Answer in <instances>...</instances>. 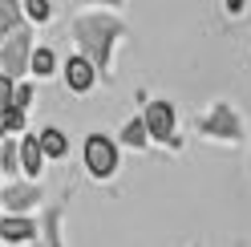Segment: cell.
I'll use <instances>...</instances> for the list:
<instances>
[{"label":"cell","mask_w":251,"mask_h":247,"mask_svg":"<svg viewBox=\"0 0 251 247\" xmlns=\"http://www.w3.org/2000/svg\"><path fill=\"white\" fill-rule=\"evenodd\" d=\"M0 174L21 178V154H17V138H0Z\"/></svg>","instance_id":"9a60e30c"},{"label":"cell","mask_w":251,"mask_h":247,"mask_svg":"<svg viewBox=\"0 0 251 247\" xmlns=\"http://www.w3.org/2000/svg\"><path fill=\"white\" fill-rule=\"evenodd\" d=\"M227 12H243V0H227Z\"/></svg>","instance_id":"44dd1931"},{"label":"cell","mask_w":251,"mask_h":247,"mask_svg":"<svg viewBox=\"0 0 251 247\" xmlns=\"http://www.w3.org/2000/svg\"><path fill=\"white\" fill-rule=\"evenodd\" d=\"M57 69H61V65H57V53L49 49V45H37V49L28 53V73H37L41 81H45V77H53Z\"/></svg>","instance_id":"7c38bea8"},{"label":"cell","mask_w":251,"mask_h":247,"mask_svg":"<svg viewBox=\"0 0 251 247\" xmlns=\"http://www.w3.org/2000/svg\"><path fill=\"white\" fill-rule=\"evenodd\" d=\"M37 235H41V227H37V219H28V215H4V219H0V243L25 247Z\"/></svg>","instance_id":"9c48e42d"},{"label":"cell","mask_w":251,"mask_h":247,"mask_svg":"<svg viewBox=\"0 0 251 247\" xmlns=\"http://www.w3.org/2000/svg\"><path fill=\"white\" fill-rule=\"evenodd\" d=\"M81 162H85V171L89 178H114L118 174V162H122V146H118V138H109V134H89L85 142H81Z\"/></svg>","instance_id":"7a4b0ae2"},{"label":"cell","mask_w":251,"mask_h":247,"mask_svg":"<svg viewBox=\"0 0 251 247\" xmlns=\"http://www.w3.org/2000/svg\"><path fill=\"white\" fill-rule=\"evenodd\" d=\"M25 12H21V0H0V37L17 33V28H25Z\"/></svg>","instance_id":"5bb4252c"},{"label":"cell","mask_w":251,"mask_h":247,"mask_svg":"<svg viewBox=\"0 0 251 247\" xmlns=\"http://www.w3.org/2000/svg\"><path fill=\"white\" fill-rule=\"evenodd\" d=\"M118 146H130V150H146L150 146V134H146V122H142V114L138 118H130L122 126V134H118Z\"/></svg>","instance_id":"8fae6325"},{"label":"cell","mask_w":251,"mask_h":247,"mask_svg":"<svg viewBox=\"0 0 251 247\" xmlns=\"http://www.w3.org/2000/svg\"><path fill=\"white\" fill-rule=\"evenodd\" d=\"M69 37L77 45V53L98 69L101 81L105 85L114 81V49L122 41H130V25L109 8H85L69 21Z\"/></svg>","instance_id":"6da1fadb"},{"label":"cell","mask_w":251,"mask_h":247,"mask_svg":"<svg viewBox=\"0 0 251 247\" xmlns=\"http://www.w3.org/2000/svg\"><path fill=\"white\" fill-rule=\"evenodd\" d=\"M17 154H21V174L33 178V182H41V174H45V154H41V146H37V130H25V134L17 138Z\"/></svg>","instance_id":"ba28073f"},{"label":"cell","mask_w":251,"mask_h":247,"mask_svg":"<svg viewBox=\"0 0 251 247\" xmlns=\"http://www.w3.org/2000/svg\"><path fill=\"white\" fill-rule=\"evenodd\" d=\"M247 171H251V158H247Z\"/></svg>","instance_id":"7402d4cb"},{"label":"cell","mask_w":251,"mask_h":247,"mask_svg":"<svg viewBox=\"0 0 251 247\" xmlns=\"http://www.w3.org/2000/svg\"><path fill=\"white\" fill-rule=\"evenodd\" d=\"M191 247H202V243H191Z\"/></svg>","instance_id":"603a6c76"},{"label":"cell","mask_w":251,"mask_h":247,"mask_svg":"<svg viewBox=\"0 0 251 247\" xmlns=\"http://www.w3.org/2000/svg\"><path fill=\"white\" fill-rule=\"evenodd\" d=\"M28 130V114L25 110H17V105H4V110H0V138H21Z\"/></svg>","instance_id":"4fadbf2b"},{"label":"cell","mask_w":251,"mask_h":247,"mask_svg":"<svg viewBox=\"0 0 251 247\" xmlns=\"http://www.w3.org/2000/svg\"><path fill=\"white\" fill-rule=\"evenodd\" d=\"M37 146L45 154V162H61V158H69V138L61 126H41L37 130Z\"/></svg>","instance_id":"30bf717a"},{"label":"cell","mask_w":251,"mask_h":247,"mask_svg":"<svg viewBox=\"0 0 251 247\" xmlns=\"http://www.w3.org/2000/svg\"><path fill=\"white\" fill-rule=\"evenodd\" d=\"M61 77H65V85L73 89L77 98H85L89 89L98 85V69H93L81 53H77V57H65V65H61Z\"/></svg>","instance_id":"52a82bcc"},{"label":"cell","mask_w":251,"mask_h":247,"mask_svg":"<svg viewBox=\"0 0 251 247\" xmlns=\"http://www.w3.org/2000/svg\"><path fill=\"white\" fill-rule=\"evenodd\" d=\"M21 12H25L28 25H49L53 4H49V0H21Z\"/></svg>","instance_id":"e0dca14e"},{"label":"cell","mask_w":251,"mask_h":247,"mask_svg":"<svg viewBox=\"0 0 251 247\" xmlns=\"http://www.w3.org/2000/svg\"><path fill=\"white\" fill-rule=\"evenodd\" d=\"M0 178H4V174H0Z\"/></svg>","instance_id":"cb8c5ba5"},{"label":"cell","mask_w":251,"mask_h":247,"mask_svg":"<svg viewBox=\"0 0 251 247\" xmlns=\"http://www.w3.org/2000/svg\"><path fill=\"white\" fill-rule=\"evenodd\" d=\"M8 101H12V81H8L4 73H0V110H4Z\"/></svg>","instance_id":"ffe728a7"},{"label":"cell","mask_w":251,"mask_h":247,"mask_svg":"<svg viewBox=\"0 0 251 247\" xmlns=\"http://www.w3.org/2000/svg\"><path fill=\"white\" fill-rule=\"evenodd\" d=\"M33 98H37V85H33V81H25V77H21V81H12V101H8V105H17V110L28 114Z\"/></svg>","instance_id":"ac0fdd59"},{"label":"cell","mask_w":251,"mask_h":247,"mask_svg":"<svg viewBox=\"0 0 251 247\" xmlns=\"http://www.w3.org/2000/svg\"><path fill=\"white\" fill-rule=\"evenodd\" d=\"M199 134L215 138V142H239V138H243V118H239V110H235V105L215 101L211 110L199 118Z\"/></svg>","instance_id":"5b68a950"},{"label":"cell","mask_w":251,"mask_h":247,"mask_svg":"<svg viewBox=\"0 0 251 247\" xmlns=\"http://www.w3.org/2000/svg\"><path fill=\"white\" fill-rule=\"evenodd\" d=\"M142 122H146L150 142H158V146H175V150L182 146V138H178V110H175V101H166V98L146 101Z\"/></svg>","instance_id":"3957f363"},{"label":"cell","mask_w":251,"mask_h":247,"mask_svg":"<svg viewBox=\"0 0 251 247\" xmlns=\"http://www.w3.org/2000/svg\"><path fill=\"white\" fill-rule=\"evenodd\" d=\"M81 8H109V12H118V8H126V0H77Z\"/></svg>","instance_id":"d6986e66"},{"label":"cell","mask_w":251,"mask_h":247,"mask_svg":"<svg viewBox=\"0 0 251 247\" xmlns=\"http://www.w3.org/2000/svg\"><path fill=\"white\" fill-rule=\"evenodd\" d=\"M37 227L45 231V243H49V247H65V243H61V207H49L45 219H37Z\"/></svg>","instance_id":"2e32d148"},{"label":"cell","mask_w":251,"mask_h":247,"mask_svg":"<svg viewBox=\"0 0 251 247\" xmlns=\"http://www.w3.org/2000/svg\"><path fill=\"white\" fill-rule=\"evenodd\" d=\"M28 53H33V25L0 37V73H4L8 81H21L28 73Z\"/></svg>","instance_id":"277c9868"},{"label":"cell","mask_w":251,"mask_h":247,"mask_svg":"<svg viewBox=\"0 0 251 247\" xmlns=\"http://www.w3.org/2000/svg\"><path fill=\"white\" fill-rule=\"evenodd\" d=\"M41 198H45V191H41V182H33V178H12V182L0 187V207H4L8 215H28V211H37Z\"/></svg>","instance_id":"8992f818"}]
</instances>
